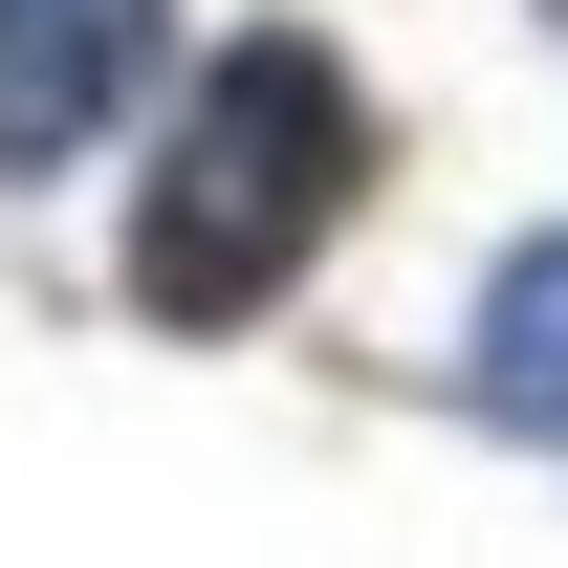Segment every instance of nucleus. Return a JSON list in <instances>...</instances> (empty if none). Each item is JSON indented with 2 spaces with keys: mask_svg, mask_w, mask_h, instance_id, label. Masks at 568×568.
I'll return each instance as SVG.
<instances>
[{
  "mask_svg": "<svg viewBox=\"0 0 568 568\" xmlns=\"http://www.w3.org/2000/svg\"><path fill=\"white\" fill-rule=\"evenodd\" d=\"M351 197H372V88H351V44L241 22V44L175 88L153 175H132V306H153V328H263L284 284L351 241Z\"/></svg>",
  "mask_w": 568,
  "mask_h": 568,
  "instance_id": "obj_1",
  "label": "nucleus"
},
{
  "mask_svg": "<svg viewBox=\"0 0 568 568\" xmlns=\"http://www.w3.org/2000/svg\"><path fill=\"white\" fill-rule=\"evenodd\" d=\"M175 0H0V175H67V153L132 132Z\"/></svg>",
  "mask_w": 568,
  "mask_h": 568,
  "instance_id": "obj_2",
  "label": "nucleus"
},
{
  "mask_svg": "<svg viewBox=\"0 0 568 568\" xmlns=\"http://www.w3.org/2000/svg\"><path fill=\"white\" fill-rule=\"evenodd\" d=\"M459 416L525 437V459H568V219L481 263V306H459Z\"/></svg>",
  "mask_w": 568,
  "mask_h": 568,
  "instance_id": "obj_3",
  "label": "nucleus"
},
{
  "mask_svg": "<svg viewBox=\"0 0 568 568\" xmlns=\"http://www.w3.org/2000/svg\"><path fill=\"white\" fill-rule=\"evenodd\" d=\"M547 22H568V0H547Z\"/></svg>",
  "mask_w": 568,
  "mask_h": 568,
  "instance_id": "obj_4",
  "label": "nucleus"
}]
</instances>
